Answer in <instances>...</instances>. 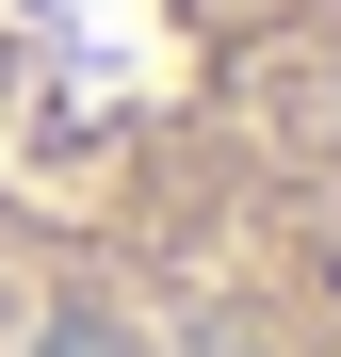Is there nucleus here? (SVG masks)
Here are the masks:
<instances>
[{"mask_svg": "<svg viewBox=\"0 0 341 357\" xmlns=\"http://www.w3.org/2000/svg\"><path fill=\"white\" fill-rule=\"evenodd\" d=\"M0 357H341V0H0Z\"/></svg>", "mask_w": 341, "mask_h": 357, "instance_id": "obj_1", "label": "nucleus"}]
</instances>
